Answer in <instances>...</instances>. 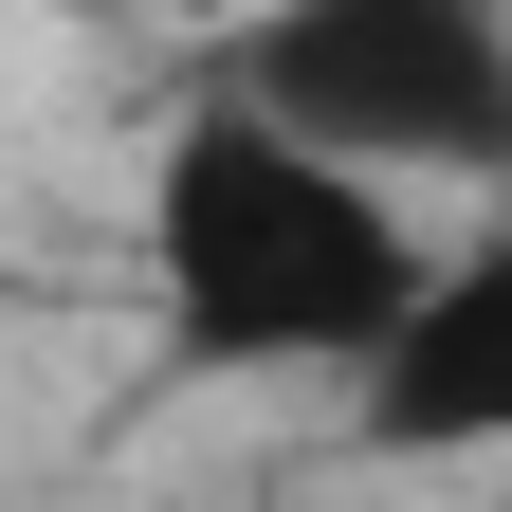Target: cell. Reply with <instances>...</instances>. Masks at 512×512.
Wrapping results in <instances>:
<instances>
[{"instance_id": "obj_1", "label": "cell", "mask_w": 512, "mask_h": 512, "mask_svg": "<svg viewBox=\"0 0 512 512\" xmlns=\"http://www.w3.org/2000/svg\"><path fill=\"white\" fill-rule=\"evenodd\" d=\"M165 366H366L421 293V220H384V165L202 92L147 165Z\"/></svg>"}, {"instance_id": "obj_2", "label": "cell", "mask_w": 512, "mask_h": 512, "mask_svg": "<svg viewBox=\"0 0 512 512\" xmlns=\"http://www.w3.org/2000/svg\"><path fill=\"white\" fill-rule=\"evenodd\" d=\"M202 92L384 183H512V0H256L202 55Z\"/></svg>"}, {"instance_id": "obj_3", "label": "cell", "mask_w": 512, "mask_h": 512, "mask_svg": "<svg viewBox=\"0 0 512 512\" xmlns=\"http://www.w3.org/2000/svg\"><path fill=\"white\" fill-rule=\"evenodd\" d=\"M348 384H366V439H384V458H512V238L421 256L403 330H384Z\"/></svg>"}, {"instance_id": "obj_4", "label": "cell", "mask_w": 512, "mask_h": 512, "mask_svg": "<svg viewBox=\"0 0 512 512\" xmlns=\"http://www.w3.org/2000/svg\"><path fill=\"white\" fill-rule=\"evenodd\" d=\"M37 19H110V0H37Z\"/></svg>"}]
</instances>
